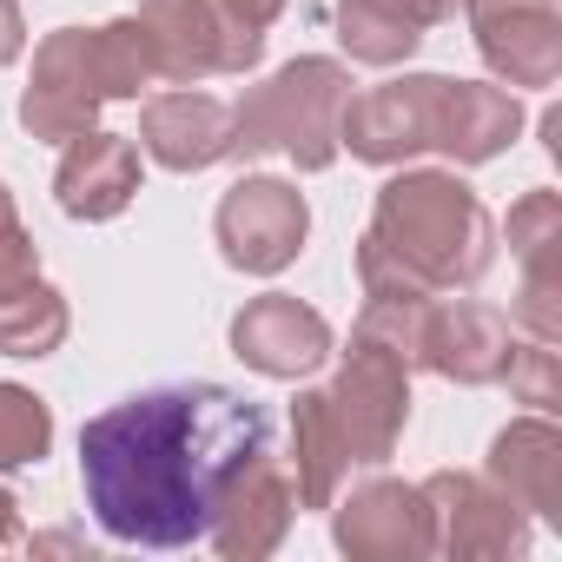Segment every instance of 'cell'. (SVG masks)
Masks as SVG:
<instances>
[{
	"instance_id": "1",
	"label": "cell",
	"mask_w": 562,
	"mask_h": 562,
	"mask_svg": "<svg viewBox=\"0 0 562 562\" xmlns=\"http://www.w3.org/2000/svg\"><path fill=\"white\" fill-rule=\"evenodd\" d=\"M271 457V411L225 384H153L80 430L87 509L106 536L179 549Z\"/></svg>"
},
{
	"instance_id": "2",
	"label": "cell",
	"mask_w": 562,
	"mask_h": 562,
	"mask_svg": "<svg viewBox=\"0 0 562 562\" xmlns=\"http://www.w3.org/2000/svg\"><path fill=\"white\" fill-rule=\"evenodd\" d=\"M378 251L411 271L424 292L437 285H470L490 265V212L470 199V186L443 172H404L378 192Z\"/></svg>"
},
{
	"instance_id": "3",
	"label": "cell",
	"mask_w": 562,
	"mask_h": 562,
	"mask_svg": "<svg viewBox=\"0 0 562 562\" xmlns=\"http://www.w3.org/2000/svg\"><path fill=\"white\" fill-rule=\"evenodd\" d=\"M146 80H159V67H153V47H146L139 21H113V27H93V34L67 27L41 47L21 120H27L34 139H80L106 100H126Z\"/></svg>"
},
{
	"instance_id": "4",
	"label": "cell",
	"mask_w": 562,
	"mask_h": 562,
	"mask_svg": "<svg viewBox=\"0 0 562 562\" xmlns=\"http://www.w3.org/2000/svg\"><path fill=\"white\" fill-rule=\"evenodd\" d=\"M351 100L345 67L331 60H292L278 80H265L238 113H232V153H292L305 172L331 166L338 153V113Z\"/></svg>"
},
{
	"instance_id": "5",
	"label": "cell",
	"mask_w": 562,
	"mask_h": 562,
	"mask_svg": "<svg viewBox=\"0 0 562 562\" xmlns=\"http://www.w3.org/2000/svg\"><path fill=\"white\" fill-rule=\"evenodd\" d=\"M139 34L153 47V67L166 80H205V74H238L258 60L251 27H238L218 0H146L139 8Z\"/></svg>"
},
{
	"instance_id": "6",
	"label": "cell",
	"mask_w": 562,
	"mask_h": 562,
	"mask_svg": "<svg viewBox=\"0 0 562 562\" xmlns=\"http://www.w3.org/2000/svg\"><path fill=\"white\" fill-rule=\"evenodd\" d=\"M404 411H411V397H404V358L384 338L358 331V345L345 358V378L331 391V417H338L345 450L358 463H384L391 443H397V430H404Z\"/></svg>"
},
{
	"instance_id": "7",
	"label": "cell",
	"mask_w": 562,
	"mask_h": 562,
	"mask_svg": "<svg viewBox=\"0 0 562 562\" xmlns=\"http://www.w3.org/2000/svg\"><path fill=\"white\" fill-rule=\"evenodd\" d=\"M443 100H450V80H397V87H378L364 100H345L338 113V139L358 153V159H411L424 146H437L443 133Z\"/></svg>"
},
{
	"instance_id": "8",
	"label": "cell",
	"mask_w": 562,
	"mask_h": 562,
	"mask_svg": "<svg viewBox=\"0 0 562 562\" xmlns=\"http://www.w3.org/2000/svg\"><path fill=\"white\" fill-rule=\"evenodd\" d=\"M305 199L285 179H238L218 199V245L238 271H285L305 245Z\"/></svg>"
},
{
	"instance_id": "9",
	"label": "cell",
	"mask_w": 562,
	"mask_h": 562,
	"mask_svg": "<svg viewBox=\"0 0 562 562\" xmlns=\"http://www.w3.org/2000/svg\"><path fill=\"white\" fill-rule=\"evenodd\" d=\"M476 47L509 87H549L562 67L555 0H470Z\"/></svg>"
},
{
	"instance_id": "10",
	"label": "cell",
	"mask_w": 562,
	"mask_h": 562,
	"mask_svg": "<svg viewBox=\"0 0 562 562\" xmlns=\"http://www.w3.org/2000/svg\"><path fill=\"white\" fill-rule=\"evenodd\" d=\"M232 351H238L251 371H265V378H299V371L325 364L331 325H325L312 305L271 292V299H251V305L232 318Z\"/></svg>"
},
{
	"instance_id": "11",
	"label": "cell",
	"mask_w": 562,
	"mask_h": 562,
	"mask_svg": "<svg viewBox=\"0 0 562 562\" xmlns=\"http://www.w3.org/2000/svg\"><path fill=\"white\" fill-rule=\"evenodd\" d=\"M54 192H60V212H74V218H113V212H126V199L139 192V153H133V139H120V133H80L67 146V159H60Z\"/></svg>"
},
{
	"instance_id": "12",
	"label": "cell",
	"mask_w": 562,
	"mask_h": 562,
	"mask_svg": "<svg viewBox=\"0 0 562 562\" xmlns=\"http://www.w3.org/2000/svg\"><path fill=\"white\" fill-rule=\"evenodd\" d=\"M417 358L437 364L443 378L463 384H490L509 364V325L483 305H450V312H424L417 325Z\"/></svg>"
},
{
	"instance_id": "13",
	"label": "cell",
	"mask_w": 562,
	"mask_h": 562,
	"mask_svg": "<svg viewBox=\"0 0 562 562\" xmlns=\"http://www.w3.org/2000/svg\"><path fill=\"white\" fill-rule=\"evenodd\" d=\"M139 139H146V153H153L159 166L199 172V166H212V159L232 153V113H225L212 93H166V100L146 106Z\"/></svg>"
},
{
	"instance_id": "14",
	"label": "cell",
	"mask_w": 562,
	"mask_h": 562,
	"mask_svg": "<svg viewBox=\"0 0 562 562\" xmlns=\"http://www.w3.org/2000/svg\"><path fill=\"white\" fill-rule=\"evenodd\" d=\"M424 490H404V483H371L345 503L338 516V542L358 549V555H397V549H430V529H424Z\"/></svg>"
},
{
	"instance_id": "15",
	"label": "cell",
	"mask_w": 562,
	"mask_h": 562,
	"mask_svg": "<svg viewBox=\"0 0 562 562\" xmlns=\"http://www.w3.org/2000/svg\"><path fill=\"white\" fill-rule=\"evenodd\" d=\"M450 8H457V0H345V8H338V41H345L358 60L391 67V60H404V54L424 41V27L443 21Z\"/></svg>"
},
{
	"instance_id": "16",
	"label": "cell",
	"mask_w": 562,
	"mask_h": 562,
	"mask_svg": "<svg viewBox=\"0 0 562 562\" xmlns=\"http://www.w3.org/2000/svg\"><path fill=\"white\" fill-rule=\"evenodd\" d=\"M285 522H292V490H285V476L271 470V457L232 490V503L218 509V522L205 529L225 555H258V549H271L278 536H285Z\"/></svg>"
},
{
	"instance_id": "17",
	"label": "cell",
	"mask_w": 562,
	"mask_h": 562,
	"mask_svg": "<svg viewBox=\"0 0 562 562\" xmlns=\"http://www.w3.org/2000/svg\"><path fill=\"white\" fill-rule=\"evenodd\" d=\"M516 120H522V113H516V100H509V93L450 80V100H443V133H437V146H443L450 159L476 166V159H490V153H503V146H509Z\"/></svg>"
},
{
	"instance_id": "18",
	"label": "cell",
	"mask_w": 562,
	"mask_h": 562,
	"mask_svg": "<svg viewBox=\"0 0 562 562\" xmlns=\"http://www.w3.org/2000/svg\"><path fill=\"white\" fill-rule=\"evenodd\" d=\"M60 338H67V305L41 278H21L0 292V351L8 358H47Z\"/></svg>"
},
{
	"instance_id": "19",
	"label": "cell",
	"mask_w": 562,
	"mask_h": 562,
	"mask_svg": "<svg viewBox=\"0 0 562 562\" xmlns=\"http://www.w3.org/2000/svg\"><path fill=\"white\" fill-rule=\"evenodd\" d=\"M509 238H516V251H522V265H529V292H522V318L542 331V338H555V305H549V251H555V199L549 192H536V199H522L516 212H509Z\"/></svg>"
},
{
	"instance_id": "20",
	"label": "cell",
	"mask_w": 562,
	"mask_h": 562,
	"mask_svg": "<svg viewBox=\"0 0 562 562\" xmlns=\"http://www.w3.org/2000/svg\"><path fill=\"white\" fill-rule=\"evenodd\" d=\"M292 430H299V490H305V503H331V483L351 463V450L338 437V417H331V397H299Z\"/></svg>"
},
{
	"instance_id": "21",
	"label": "cell",
	"mask_w": 562,
	"mask_h": 562,
	"mask_svg": "<svg viewBox=\"0 0 562 562\" xmlns=\"http://www.w3.org/2000/svg\"><path fill=\"white\" fill-rule=\"evenodd\" d=\"M496 476L509 483V496H522L529 509H555V430L549 424H516L496 437Z\"/></svg>"
},
{
	"instance_id": "22",
	"label": "cell",
	"mask_w": 562,
	"mask_h": 562,
	"mask_svg": "<svg viewBox=\"0 0 562 562\" xmlns=\"http://www.w3.org/2000/svg\"><path fill=\"white\" fill-rule=\"evenodd\" d=\"M54 443V417L34 391L21 384H0V470H21V463H41Z\"/></svg>"
},
{
	"instance_id": "23",
	"label": "cell",
	"mask_w": 562,
	"mask_h": 562,
	"mask_svg": "<svg viewBox=\"0 0 562 562\" xmlns=\"http://www.w3.org/2000/svg\"><path fill=\"white\" fill-rule=\"evenodd\" d=\"M21 278H34V238H27L21 218H14V199L0 192V292L21 285Z\"/></svg>"
},
{
	"instance_id": "24",
	"label": "cell",
	"mask_w": 562,
	"mask_h": 562,
	"mask_svg": "<svg viewBox=\"0 0 562 562\" xmlns=\"http://www.w3.org/2000/svg\"><path fill=\"white\" fill-rule=\"evenodd\" d=\"M218 8H225V14H232L238 27H251V34H265V27H271V14H278V8H285V0H218Z\"/></svg>"
},
{
	"instance_id": "25",
	"label": "cell",
	"mask_w": 562,
	"mask_h": 562,
	"mask_svg": "<svg viewBox=\"0 0 562 562\" xmlns=\"http://www.w3.org/2000/svg\"><path fill=\"white\" fill-rule=\"evenodd\" d=\"M21 47H27L21 8H14V0H0V67H8V60H21Z\"/></svg>"
},
{
	"instance_id": "26",
	"label": "cell",
	"mask_w": 562,
	"mask_h": 562,
	"mask_svg": "<svg viewBox=\"0 0 562 562\" xmlns=\"http://www.w3.org/2000/svg\"><path fill=\"white\" fill-rule=\"evenodd\" d=\"M0 542H21V522H14V496L0 490Z\"/></svg>"
}]
</instances>
